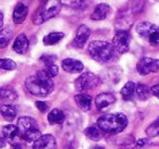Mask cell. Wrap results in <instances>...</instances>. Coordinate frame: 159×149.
Listing matches in <instances>:
<instances>
[{"label": "cell", "mask_w": 159, "mask_h": 149, "mask_svg": "<svg viewBox=\"0 0 159 149\" xmlns=\"http://www.w3.org/2000/svg\"><path fill=\"white\" fill-rule=\"evenodd\" d=\"M100 84V79L97 75L92 72H85L81 74L74 82V87L79 92H87L96 88Z\"/></svg>", "instance_id": "52a82bcc"}, {"label": "cell", "mask_w": 159, "mask_h": 149, "mask_svg": "<svg viewBox=\"0 0 159 149\" xmlns=\"http://www.w3.org/2000/svg\"><path fill=\"white\" fill-rule=\"evenodd\" d=\"M83 0H61V3L68 7H77L82 3Z\"/></svg>", "instance_id": "4dcf8cb0"}, {"label": "cell", "mask_w": 159, "mask_h": 149, "mask_svg": "<svg viewBox=\"0 0 159 149\" xmlns=\"http://www.w3.org/2000/svg\"><path fill=\"white\" fill-rule=\"evenodd\" d=\"M0 113L5 118V120L9 121V122L13 121L16 118V107L12 105H8V103H3L0 106Z\"/></svg>", "instance_id": "d6986e66"}, {"label": "cell", "mask_w": 159, "mask_h": 149, "mask_svg": "<svg viewBox=\"0 0 159 149\" xmlns=\"http://www.w3.org/2000/svg\"><path fill=\"white\" fill-rule=\"evenodd\" d=\"M115 102H116V97L112 94H110V93H102L95 99L96 108L99 111L106 109V108H108L109 106H111Z\"/></svg>", "instance_id": "4fadbf2b"}, {"label": "cell", "mask_w": 159, "mask_h": 149, "mask_svg": "<svg viewBox=\"0 0 159 149\" xmlns=\"http://www.w3.org/2000/svg\"><path fill=\"white\" fill-rule=\"evenodd\" d=\"M30 46V43L27 37L24 35V34H20L19 36H16V40L13 43V50L16 52L20 53V55H23L27 51Z\"/></svg>", "instance_id": "2e32d148"}, {"label": "cell", "mask_w": 159, "mask_h": 149, "mask_svg": "<svg viewBox=\"0 0 159 149\" xmlns=\"http://www.w3.org/2000/svg\"><path fill=\"white\" fill-rule=\"evenodd\" d=\"M33 149H57V142L52 135H42L33 144Z\"/></svg>", "instance_id": "8fae6325"}, {"label": "cell", "mask_w": 159, "mask_h": 149, "mask_svg": "<svg viewBox=\"0 0 159 149\" xmlns=\"http://www.w3.org/2000/svg\"><path fill=\"white\" fill-rule=\"evenodd\" d=\"M18 98V94L13 88L10 87H0V100L3 101H13Z\"/></svg>", "instance_id": "7402d4cb"}, {"label": "cell", "mask_w": 159, "mask_h": 149, "mask_svg": "<svg viewBox=\"0 0 159 149\" xmlns=\"http://www.w3.org/2000/svg\"><path fill=\"white\" fill-rule=\"evenodd\" d=\"M2 25H3V14H2V12L0 11V29H1Z\"/></svg>", "instance_id": "d590c367"}, {"label": "cell", "mask_w": 159, "mask_h": 149, "mask_svg": "<svg viewBox=\"0 0 159 149\" xmlns=\"http://www.w3.org/2000/svg\"><path fill=\"white\" fill-rule=\"evenodd\" d=\"M147 139L146 138H142V139H139L137 140V142H136V145H137V147H143V146H145L146 144H147Z\"/></svg>", "instance_id": "836d02e7"}, {"label": "cell", "mask_w": 159, "mask_h": 149, "mask_svg": "<svg viewBox=\"0 0 159 149\" xmlns=\"http://www.w3.org/2000/svg\"><path fill=\"white\" fill-rule=\"evenodd\" d=\"M136 68L141 75H147L149 73H156L159 70V60L144 57L137 62Z\"/></svg>", "instance_id": "9c48e42d"}, {"label": "cell", "mask_w": 159, "mask_h": 149, "mask_svg": "<svg viewBox=\"0 0 159 149\" xmlns=\"http://www.w3.org/2000/svg\"><path fill=\"white\" fill-rule=\"evenodd\" d=\"M61 66L66 72L68 73H80L82 72L84 65L81 61L75 59H71V58H66V59L62 60Z\"/></svg>", "instance_id": "5bb4252c"}, {"label": "cell", "mask_w": 159, "mask_h": 149, "mask_svg": "<svg viewBox=\"0 0 159 149\" xmlns=\"http://www.w3.org/2000/svg\"><path fill=\"white\" fill-rule=\"evenodd\" d=\"M27 12H29V9H27L26 6L21 2L18 3L13 11V22L16 23V24L23 23L27 16Z\"/></svg>", "instance_id": "e0dca14e"}, {"label": "cell", "mask_w": 159, "mask_h": 149, "mask_svg": "<svg viewBox=\"0 0 159 149\" xmlns=\"http://www.w3.org/2000/svg\"><path fill=\"white\" fill-rule=\"evenodd\" d=\"M150 93H152V95H154L155 97L159 98V84L158 85L152 86V87L150 88Z\"/></svg>", "instance_id": "d6a6232c"}, {"label": "cell", "mask_w": 159, "mask_h": 149, "mask_svg": "<svg viewBox=\"0 0 159 149\" xmlns=\"http://www.w3.org/2000/svg\"><path fill=\"white\" fill-rule=\"evenodd\" d=\"M0 69L12 71L16 69V63L11 59H0Z\"/></svg>", "instance_id": "83f0119b"}, {"label": "cell", "mask_w": 159, "mask_h": 149, "mask_svg": "<svg viewBox=\"0 0 159 149\" xmlns=\"http://www.w3.org/2000/svg\"><path fill=\"white\" fill-rule=\"evenodd\" d=\"M128 125V119L123 113H108L97 120V127L108 134L122 132Z\"/></svg>", "instance_id": "7a4b0ae2"}, {"label": "cell", "mask_w": 159, "mask_h": 149, "mask_svg": "<svg viewBox=\"0 0 159 149\" xmlns=\"http://www.w3.org/2000/svg\"><path fill=\"white\" fill-rule=\"evenodd\" d=\"M35 106L40 112H45L48 110V103H46L45 101H36Z\"/></svg>", "instance_id": "1f68e13d"}, {"label": "cell", "mask_w": 159, "mask_h": 149, "mask_svg": "<svg viewBox=\"0 0 159 149\" xmlns=\"http://www.w3.org/2000/svg\"><path fill=\"white\" fill-rule=\"evenodd\" d=\"M62 7L61 0H47L44 6L39 8L34 14L33 21L35 24H42L45 21L55 18Z\"/></svg>", "instance_id": "5b68a950"}, {"label": "cell", "mask_w": 159, "mask_h": 149, "mask_svg": "<svg viewBox=\"0 0 159 149\" xmlns=\"http://www.w3.org/2000/svg\"><path fill=\"white\" fill-rule=\"evenodd\" d=\"M136 32L147 43L154 46L159 45V26L150 22H141L136 25Z\"/></svg>", "instance_id": "8992f818"}, {"label": "cell", "mask_w": 159, "mask_h": 149, "mask_svg": "<svg viewBox=\"0 0 159 149\" xmlns=\"http://www.w3.org/2000/svg\"><path fill=\"white\" fill-rule=\"evenodd\" d=\"M18 127L21 132V137L29 142H35L42 136L37 126V122L30 116H21L18 121Z\"/></svg>", "instance_id": "277c9868"}, {"label": "cell", "mask_w": 159, "mask_h": 149, "mask_svg": "<svg viewBox=\"0 0 159 149\" xmlns=\"http://www.w3.org/2000/svg\"><path fill=\"white\" fill-rule=\"evenodd\" d=\"M2 136L7 142H11L12 145L19 144L21 137V132L16 125L8 124L2 127Z\"/></svg>", "instance_id": "30bf717a"}, {"label": "cell", "mask_w": 159, "mask_h": 149, "mask_svg": "<svg viewBox=\"0 0 159 149\" xmlns=\"http://www.w3.org/2000/svg\"><path fill=\"white\" fill-rule=\"evenodd\" d=\"M146 134L148 137H156L159 135V118L146 129Z\"/></svg>", "instance_id": "4316f807"}, {"label": "cell", "mask_w": 159, "mask_h": 149, "mask_svg": "<svg viewBox=\"0 0 159 149\" xmlns=\"http://www.w3.org/2000/svg\"><path fill=\"white\" fill-rule=\"evenodd\" d=\"M135 84L133 82H128L121 89V96L124 100H132L135 94Z\"/></svg>", "instance_id": "603a6c76"}, {"label": "cell", "mask_w": 159, "mask_h": 149, "mask_svg": "<svg viewBox=\"0 0 159 149\" xmlns=\"http://www.w3.org/2000/svg\"><path fill=\"white\" fill-rule=\"evenodd\" d=\"M135 94H136L137 98H139V100H146L152 93H150V89L147 86L139 83L135 86Z\"/></svg>", "instance_id": "cb8c5ba5"}, {"label": "cell", "mask_w": 159, "mask_h": 149, "mask_svg": "<svg viewBox=\"0 0 159 149\" xmlns=\"http://www.w3.org/2000/svg\"><path fill=\"white\" fill-rule=\"evenodd\" d=\"M12 147H13V149H22V147H21V145H20V144L12 145Z\"/></svg>", "instance_id": "8d00e7d4"}, {"label": "cell", "mask_w": 159, "mask_h": 149, "mask_svg": "<svg viewBox=\"0 0 159 149\" xmlns=\"http://www.w3.org/2000/svg\"><path fill=\"white\" fill-rule=\"evenodd\" d=\"M6 145H7V140L5 139V137H3V136L0 135V148H3V147H6Z\"/></svg>", "instance_id": "e575fe53"}, {"label": "cell", "mask_w": 159, "mask_h": 149, "mask_svg": "<svg viewBox=\"0 0 159 149\" xmlns=\"http://www.w3.org/2000/svg\"><path fill=\"white\" fill-rule=\"evenodd\" d=\"M26 89L34 96L45 97L53 90V81L44 71H38L35 75L27 77L25 81Z\"/></svg>", "instance_id": "6da1fadb"}, {"label": "cell", "mask_w": 159, "mask_h": 149, "mask_svg": "<svg viewBox=\"0 0 159 149\" xmlns=\"http://www.w3.org/2000/svg\"><path fill=\"white\" fill-rule=\"evenodd\" d=\"M66 115H64L63 111L60 109H53L49 112L48 114V122L50 124H61L63 123Z\"/></svg>", "instance_id": "ffe728a7"}, {"label": "cell", "mask_w": 159, "mask_h": 149, "mask_svg": "<svg viewBox=\"0 0 159 149\" xmlns=\"http://www.w3.org/2000/svg\"><path fill=\"white\" fill-rule=\"evenodd\" d=\"M77 107L83 111H89L92 107V97L86 94H79L74 97Z\"/></svg>", "instance_id": "ac0fdd59"}, {"label": "cell", "mask_w": 159, "mask_h": 149, "mask_svg": "<svg viewBox=\"0 0 159 149\" xmlns=\"http://www.w3.org/2000/svg\"><path fill=\"white\" fill-rule=\"evenodd\" d=\"M110 13V7L107 3H99L96 6L95 10L92 13V20L94 21H102L108 16V14Z\"/></svg>", "instance_id": "9a60e30c"}, {"label": "cell", "mask_w": 159, "mask_h": 149, "mask_svg": "<svg viewBox=\"0 0 159 149\" xmlns=\"http://www.w3.org/2000/svg\"><path fill=\"white\" fill-rule=\"evenodd\" d=\"M57 60V57L53 55H43L40 57V61L44 64H50V63H55V61Z\"/></svg>", "instance_id": "f546056e"}, {"label": "cell", "mask_w": 159, "mask_h": 149, "mask_svg": "<svg viewBox=\"0 0 159 149\" xmlns=\"http://www.w3.org/2000/svg\"><path fill=\"white\" fill-rule=\"evenodd\" d=\"M12 38V32L9 29H0V48H5L8 46Z\"/></svg>", "instance_id": "d4e9b609"}, {"label": "cell", "mask_w": 159, "mask_h": 149, "mask_svg": "<svg viewBox=\"0 0 159 149\" xmlns=\"http://www.w3.org/2000/svg\"><path fill=\"white\" fill-rule=\"evenodd\" d=\"M89 53L95 61L106 63L115 58L116 49L112 44L102 40H94L89 45Z\"/></svg>", "instance_id": "3957f363"}, {"label": "cell", "mask_w": 159, "mask_h": 149, "mask_svg": "<svg viewBox=\"0 0 159 149\" xmlns=\"http://www.w3.org/2000/svg\"><path fill=\"white\" fill-rule=\"evenodd\" d=\"M85 135H86V137H89V139L94 140V142H97V140H99L102 138L100 129L96 126H91L85 129Z\"/></svg>", "instance_id": "484cf974"}, {"label": "cell", "mask_w": 159, "mask_h": 149, "mask_svg": "<svg viewBox=\"0 0 159 149\" xmlns=\"http://www.w3.org/2000/svg\"><path fill=\"white\" fill-rule=\"evenodd\" d=\"M156 1H159V0H156Z\"/></svg>", "instance_id": "f35d334b"}, {"label": "cell", "mask_w": 159, "mask_h": 149, "mask_svg": "<svg viewBox=\"0 0 159 149\" xmlns=\"http://www.w3.org/2000/svg\"><path fill=\"white\" fill-rule=\"evenodd\" d=\"M89 35H91V31L86 25H81L79 29H76V34L73 39V46L76 48H83L84 45L86 44L87 39H89Z\"/></svg>", "instance_id": "7c38bea8"}, {"label": "cell", "mask_w": 159, "mask_h": 149, "mask_svg": "<svg viewBox=\"0 0 159 149\" xmlns=\"http://www.w3.org/2000/svg\"><path fill=\"white\" fill-rule=\"evenodd\" d=\"M64 37V34L61 33V32H52V33L48 34L44 37L43 39V43L46 46H52V45H56Z\"/></svg>", "instance_id": "44dd1931"}, {"label": "cell", "mask_w": 159, "mask_h": 149, "mask_svg": "<svg viewBox=\"0 0 159 149\" xmlns=\"http://www.w3.org/2000/svg\"><path fill=\"white\" fill-rule=\"evenodd\" d=\"M44 72L48 75L49 77H55L58 74V66L55 63H50V64H45V70Z\"/></svg>", "instance_id": "f1b7e54d"}, {"label": "cell", "mask_w": 159, "mask_h": 149, "mask_svg": "<svg viewBox=\"0 0 159 149\" xmlns=\"http://www.w3.org/2000/svg\"><path fill=\"white\" fill-rule=\"evenodd\" d=\"M91 149H104V147H102V146H94V147H92Z\"/></svg>", "instance_id": "74e56055"}, {"label": "cell", "mask_w": 159, "mask_h": 149, "mask_svg": "<svg viewBox=\"0 0 159 149\" xmlns=\"http://www.w3.org/2000/svg\"><path fill=\"white\" fill-rule=\"evenodd\" d=\"M130 39L131 37L129 32L124 31V29H120L113 36L112 45L118 52L125 53L128 52L129 47H130Z\"/></svg>", "instance_id": "ba28073f"}]
</instances>
